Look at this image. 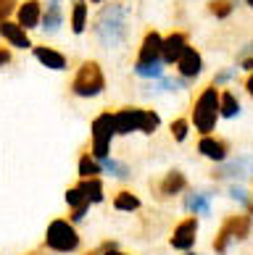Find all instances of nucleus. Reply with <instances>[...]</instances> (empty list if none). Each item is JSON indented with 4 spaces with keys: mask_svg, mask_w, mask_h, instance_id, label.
Segmentation results:
<instances>
[{
    "mask_svg": "<svg viewBox=\"0 0 253 255\" xmlns=\"http://www.w3.org/2000/svg\"><path fill=\"white\" fill-rule=\"evenodd\" d=\"M90 32L103 50H119L129 42L132 34V8L124 0H108L92 16Z\"/></svg>",
    "mask_w": 253,
    "mask_h": 255,
    "instance_id": "1",
    "label": "nucleus"
},
{
    "mask_svg": "<svg viewBox=\"0 0 253 255\" xmlns=\"http://www.w3.org/2000/svg\"><path fill=\"white\" fill-rule=\"evenodd\" d=\"M219 87L217 84H206V87L198 90V95L190 103V124L198 134H214L219 127Z\"/></svg>",
    "mask_w": 253,
    "mask_h": 255,
    "instance_id": "2",
    "label": "nucleus"
},
{
    "mask_svg": "<svg viewBox=\"0 0 253 255\" xmlns=\"http://www.w3.org/2000/svg\"><path fill=\"white\" fill-rule=\"evenodd\" d=\"M106 87H108L106 71H103V66L95 58H84L77 66V71H74V77H71V84H69L71 95L82 98V100H92V98L103 95Z\"/></svg>",
    "mask_w": 253,
    "mask_h": 255,
    "instance_id": "3",
    "label": "nucleus"
},
{
    "mask_svg": "<svg viewBox=\"0 0 253 255\" xmlns=\"http://www.w3.org/2000/svg\"><path fill=\"white\" fill-rule=\"evenodd\" d=\"M253 232V216L251 213H230L222 221L217 237H214V253L217 255H227L235 245L246 242Z\"/></svg>",
    "mask_w": 253,
    "mask_h": 255,
    "instance_id": "4",
    "label": "nucleus"
},
{
    "mask_svg": "<svg viewBox=\"0 0 253 255\" xmlns=\"http://www.w3.org/2000/svg\"><path fill=\"white\" fill-rule=\"evenodd\" d=\"M116 137V127H114V111H103L92 119L90 124V153L98 160H106L111 155V145Z\"/></svg>",
    "mask_w": 253,
    "mask_h": 255,
    "instance_id": "5",
    "label": "nucleus"
},
{
    "mask_svg": "<svg viewBox=\"0 0 253 255\" xmlns=\"http://www.w3.org/2000/svg\"><path fill=\"white\" fill-rule=\"evenodd\" d=\"M45 245L55 253H74L79 248V232L74 229V224L69 219H55L48 224Z\"/></svg>",
    "mask_w": 253,
    "mask_h": 255,
    "instance_id": "6",
    "label": "nucleus"
},
{
    "mask_svg": "<svg viewBox=\"0 0 253 255\" xmlns=\"http://www.w3.org/2000/svg\"><path fill=\"white\" fill-rule=\"evenodd\" d=\"M253 176V155L240 153L235 158H227L224 163H217V168L211 171L214 182H243V179Z\"/></svg>",
    "mask_w": 253,
    "mask_h": 255,
    "instance_id": "7",
    "label": "nucleus"
},
{
    "mask_svg": "<svg viewBox=\"0 0 253 255\" xmlns=\"http://www.w3.org/2000/svg\"><path fill=\"white\" fill-rule=\"evenodd\" d=\"M198 216H185L182 221H177V226L172 229V237H169V245H172L174 250L180 253H187L195 248V242H198Z\"/></svg>",
    "mask_w": 253,
    "mask_h": 255,
    "instance_id": "8",
    "label": "nucleus"
},
{
    "mask_svg": "<svg viewBox=\"0 0 253 255\" xmlns=\"http://www.w3.org/2000/svg\"><path fill=\"white\" fill-rule=\"evenodd\" d=\"M145 119V106H121L114 111V127H116V137H129L140 131Z\"/></svg>",
    "mask_w": 253,
    "mask_h": 255,
    "instance_id": "9",
    "label": "nucleus"
},
{
    "mask_svg": "<svg viewBox=\"0 0 253 255\" xmlns=\"http://www.w3.org/2000/svg\"><path fill=\"white\" fill-rule=\"evenodd\" d=\"M195 150H198L201 158L211 160V163H224V160L230 158V153H232V145H230V139H224V137H219L217 131H214V134L198 137Z\"/></svg>",
    "mask_w": 253,
    "mask_h": 255,
    "instance_id": "10",
    "label": "nucleus"
},
{
    "mask_svg": "<svg viewBox=\"0 0 253 255\" xmlns=\"http://www.w3.org/2000/svg\"><path fill=\"white\" fill-rule=\"evenodd\" d=\"M174 71H177V77L180 79H185V82H190V84H195L201 79V74L206 71V61H203V53L198 50V48H187L185 53H182V58L174 63Z\"/></svg>",
    "mask_w": 253,
    "mask_h": 255,
    "instance_id": "11",
    "label": "nucleus"
},
{
    "mask_svg": "<svg viewBox=\"0 0 253 255\" xmlns=\"http://www.w3.org/2000/svg\"><path fill=\"white\" fill-rule=\"evenodd\" d=\"M190 48V34L185 29H172L169 34H164V45H161V61L166 66H174L182 58V53Z\"/></svg>",
    "mask_w": 253,
    "mask_h": 255,
    "instance_id": "12",
    "label": "nucleus"
},
{
    "mask_svg": "<svg viewBox=\"0 0 253 255\" xmlns=\"http://www.w3.org/2000/svg\"><path fill=\"white\" fill-rule=\"evenodd\" d=\"M187 192V176L182 168H169V171L156 182V197L158 200H172V197Z\"/></svg>",
    "mask_w": 253,
    "mask_h": 255,
    "instance_id": "13",
    "label": "nucleus"
},
{
    "mask_svg": "<svg viewBox=\"0 0 253 255\" xmlns=\"http://www.w3.org/2000/svg\"><path fill=\"white\" fill-rule=\"evenodd\" d=\"M161 45H164V34L158 29H145L143 40L137 45V58L135 63H153L161 61Z\"/></svg>",
    "mask_w": 253,
    "mask_h": 255,
    "instance_id": "14",
    "label": "nucleus"
},
{
    "mask_svg": "<svg viewBox=\"0 0 253 255\" xmlns=\"http://www.w3.org/2000/svg\"><path fill=\"white\" fill-rule=\"evenodd\" d=\"M0 37H3V42L8 45V48H16V50L34 48L29 32H26L18 21H11V18H8V21H0Z\"/></svg>",
    "mask_w": 253,
    "mask_h": 255,
    "instance_id": "15",
    "label": "nucleus"
},
{
    "mask_svg": "<svg viewBox=\"0 0 253 255\" xmlns=\"http://www.w3.org/2000/svg\"><path fill=\"white\" fill-rule=\"evenodd\" d=\"M63 21H66V13H63V5L61 0H48L42 3V21H40V29L45 37H53L61 32Z\"/></svg>",
    "mask_w": 253,
    "mask_h": 255,
    "instance_id": "16",
    "label": "nucleus"
},
{
    "mask_svg": "<svg viewBox=\"0 0 253 255\" xmlns=\"http://www.w3.org/2000/svg\"><path fill=\"white\" fill-rule=\"evenodd\" d=\"M32 55L37 58V63H42L45 69H50V71H66L69 69V55L50 48V45H34Z\"/></svg>",
    "mask_w": 253,
    "mask_h": 255,
    "instance_id": "17",
    "label": "nucleus"
},
{
    "mask_svg": "<svg viewBox=\"0 0 253 255\" xmlns=\"http://www.w3.org/2000/svg\"><path fill=\"white\" fill-rule=\"evenodd\" d=\"M16 21L21 24L26 32H29V29H40L42 3H40V0H21L18 8H16Z\"/></svg>",
    "mask_w": 253,
    "mask_h": 255,
    "instance_id": "18",
    "label": "nucleus"
},
{
    "mask_svg": "<svg viewBox=\"0 0 253 255\" xmlns=\"http://www.w3.org/2000/svg\"><path fill=\"white\" fill-rule=\"evenodd\" d=\"M214 195L217 192H211V190H190V192H185V211L190 216H209Z\"/></svg>",
    "mask_w": 253,
    "mask_h": 255,
    "instance_id": "19",
    "label": "nucleus"
},
{
    "mask_svg": "<svg viewBox=\"0 0 253 255\" xmlns=\"http://www.w3.org/2000/svg\"><path fill=\"white\" fill-rule=\"evenodd\" d=\"M240 113H243V103H240V98L235 95V90L224 87V90L219 92V116H222V119H227V121H232V119H238Z\"/></svg>",
    "mask_w": 253,
    "mask_h": 255,
    "instance_id": "20",
    "label": "nucleus"
},
{
    "mask_svg": "<svg viewBox=\"0 0 253 255\" xmlns=\"http://www.w3.org/2000/svg\"><path fill=\"white\" fill-rule=\"evenodd\" d=\"M87 11H90V0H74L71 3V13H69L71 34L82 37L87 32Z\"/></svg>",
    "mask_w": 253,
    "mask_h": 255,
    "instance_id": "21",
    "label": "nucleus"
},
{
    "mask_svg": "<svg viewBox=\"0 0 253 255\" xmlns=\"http://www.w3.org/2000/svg\"><path fill=\"white\" fill-rule=\"evenodd\" d=\"M79 190L82 195L87 197V203H103V197H106V190H103V179L100 176H90V179H79Z\"/></svg>",
    "mask_w": 253,
    "mask_h": 255,
    "instance_id": "22",
    "label": "nucleus"
},
{
    "mask_svg": "<svg viewBox=\"0 0 253 255\" xmlns=\"http://www.w3.org/2000/svg\"><path fill=\"white\" fill-rule=\"evenodd\" d=\"M114 208L119 213H135V211L143 208V200H140L132 190H119L114 195Z\"/></svg>",
    "mask_w": 253,
    "mask_h": 255,
    "instance_id": "23",
    "label": "nucleus"
},
{
    "mask_svg": "<svg viewBox=\"0 0 253 255\" xmlns=\"http://www.w3.org/2000/svg\"><path fill=\"white\" fill-rule=\"evenodd\" d=\"M100 168H103V174H106L108 179H119V182H124V179L132 176V168H129L124 160H116V158H106V160H100Z\"/></svg>",
    "mask_w": 253,
    "mask_h": 255,
    "instance_id": "24",
    "label": "nucleus"
},
{
    "mask_svg": "<svg viewBox=\"0 0 253 255\" xmlns=\"http://www.w3.org/2000/svg\"><path fill=\"white\" fill-rule=\"evenodd\" d=\"M135 77L145 79V82H153V79H161L166 77V63L164 61H153V63H135L132 66Z\"/></svg>",
    "mask_w": 253,
    "mask_h": 255,
    "instance_id": "25",
    "label": "nucleus"
},
{
    "mask_svg": "<svg viewBox=\"0 0 253 255\" xmlns=\"http://www.w3.org/2000/svg\"><path fill=\"white\" fill-rule=\"evenodd\" d=\"M77 174L79 179H90V176H100L103 168H100V160L90 153V150H84V153L79 155L77 160Z\"/></svg>",
    "mask_w": 253,
    "mask_h": 255,
    "instance_id": "26",
    "label": "nucleus"
},
{
    "mask_svg": "<svg viewBox=\"0 0 253 255\" xmlns=\"http://www.w3.org/2000/svg\"><path fill=\"white\" fill-rule=\"evenodd\" d=\"M235 0H209L206 3V13L214 16L217 21H227V18L235 13Z\"/></svg>",
    "mask_w": 253,
    "mask_h": 255,
    "instance_id": "27",
    "label": "nucleus"
},
{
    "mask_svg": "<svg viewBox=\"0 0 253 255\" xmlns=\"http://www.w3.org/2000/svg\"><path fill=\"white\" fill-rule=\"evenodd\" d=\"M190 129H193V124H190V119H187V116H177V119L169 121V134H172V139H174V142H180V145L190 137Z\"/></svg>",
    "mask_w": 253,
    "mask_h": 255,
    "instance_id": "28",
    "label": "nucleus"
},
{
    "mask_svg": "<svg viewBox=\"0 0 253 255\" xmlns=\"http://www.w3.org/2000/svg\"><path fill=\"white\" fill-rule=\"evenodd\" d=\"M235 66H238L240 71H246V74L253 71V40L243 42L240 48H238V53H235Z\"/></svg>",
    "mask_w": 253,
    "mask_h": 255,
    "instance_id": "29",
    "label": "nucleus"
},
{
    "mask_svg": "<svg viewBox=\"0 0 253 255\" xmlns=\"http://www.w3.org/2000/svg\"><path fill=\"white\" fill-rule=\"evenodd\" d=\"M158 129H161V113L156 108H145V119H143V127H140V134L153 137Z\"/></svg>",
    "mask_w": 253,
    "mask_h": 255,
    "instance_id": "30",
    "label": "nucleus"
},
{
    "mask_svg": "<svg viewBox=\"0 0 253 255\" xmlns=\"http://www.w3.org/2000/svg\"><path fill=\"white\" fill-rule=\"evenodd\" d=\"M235 77H238V66H227V69H219L217 74H214L211 84H217L219 90H224V87H230V84L235 82Z\"/></svg>",
    "mask_w": 253,
    "mask_h": 255,
    "instance_id": "31",
    "label": "nucleus"
},
{
    "mask_svg": "<svg viewBox=\"0 0 253 255\" xmlns=\"http://www.w3.org/2000/svg\"><path fill=\"white\" fill-rule=\"evenodd\" d=\"M63 197H66V205H69V208L90 205V203H87V197L82 195V190H79V187H69V190H66V195H63Z\"/></svg>",
    "mask_w": 253,
    "mask_h": 255,
    "instance_id": "32",
    "label": "nucleus"
},
{
    "mask_svg": "<svg viewBox=\"0 0 253 255\" xmlns=\"http://www.w3.org/2000/svg\"><path fill=\"white\" fill-rule=\"evenodd\" d=\"M21 0H0V21H8L11 13H16V8Z\"/></svg>",
    "mask_w": 253,
    "mask_h": 255,
    "instance_id": "33",
    "label": "nucleus"
},
{
    "mask_svg": "<svg viewBox=\"0 0 253 255\" xmlns=\"http://www.w3.org/2000/svg\"><path fill=\"white\" fill-rule=\"evenodd\" d=\"M87 213H90V205H79V208H71V216H69V221H71V224H77V221H84V219H87Z\"/></svg>",
    "mask_w": 253,
    "mask_h": 255,
    "instance_id": "34",
    "label": "nucleus"
},
{
    "mask_svg": "<svg viewBox=\"0 0 253 255\" xmlns=\"http://www.w3.org/2000/svg\"><path fill=\"white\" fill-rule=\"evenodd\" d=\"M13 61V53H11V48H0V69H5L8 63Z\"/></svg>",
    "mask_w": 253,
    "mask_h": 255,
    "instance_id": "35",
    "label": "nucleus"
},
{
    "mask_svg": "<svg viewBox=\"0 0 253 255\" xmlns=\"http://www.w3.org/2000/svg\"><path fill=\"white\" fill-rule=\"evenodd\" d=\"M103 255H129V253H121L114 242H106L103 245Z\"/></svg>",
    "mask_w": 253,
    "mask_h": 255,
    "instance_id": "36",
    "label": "nucleus"
},
{
    "mask_svg": "<svg viewBox=\"0 0 253 255\" xmlns=\"http://www.w3.org/2000/svg\"><path fill=\"white\" fill-rule=\"evenodd\" d=\"M243 90H246L248 98H253V71L246 74V79H243Z\"/></svg>",
    "mask_w": 253,
    "mask_h": 255,
    "instance_id": "37",
    "label": "nucleus"
},
{
    "mask_svg": "<svg viewBox=\"0 0 253 255\" xmlns=\"http://www.w3.org/2000/svg\"><path fill=\"white\" fill-rule=\"evenodd\" d=\"M92 5H103V3H108V0H90Z\"/></svg>",
    "mask_w": 253,
    "mask_h": 255,
    "instance_id": "38",
    "label": "nucleus"
},
{
    "mask_svg": "<svg viewBox=\"0 0 253 255\" xmlns=\"http://www.w3.org/2000/svg\"><path fill=\"white\" fill-rule=\"evenodd\" d=\"M87 255H103V250H92V253H87Z\"/></svg>",
    "mask_w": 253,
    "mask_h": 255,
    "instance_id": "39",
    "label": "nucleus"
},
{
    "mask_svg": "<svg viewBox=\"0 0 253 255\" xmlns=\"http://www.w3.org/2000/svg\"><path fill=\"white\" fill-rule=\"evenodd\" d=\"M243 3H246L248 8H253V0H243Z\"/></svg>",
    "mask_w": 253,
    "mask_h": 255,
    "instance_id": "40",
    "label": "nucleus"
},
{
    "mask_svg": "<svg viewBox=\"0 0 253 255\" xmlns=\"http://www.w3.org/2000/svg\"><path fill=\"white\" fill-rule=\"evenodd\" d=\"M185 255H198V253H193V250H187V253H185Z\"/></svg>",
    "mask_w": 253,
    "mask_h": 255,
    "instance_id": "41",
    "label": "nucleus"
},
{
    "mask_svg": "<svg viewBox=\"0 0 253 255\" xmlns=\"http://www.w3.org/2000/svg\"><path fill=\"white\" fill-rule=\"evenodd\" d=\"M251 192H253V190H251Z\"/></svg>",
    "mask_w": 253,
    "mask_h": 255,
    "instance_id": "42",
    "label": "nucleus"
}]
</instances>
